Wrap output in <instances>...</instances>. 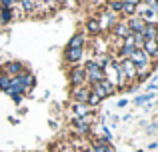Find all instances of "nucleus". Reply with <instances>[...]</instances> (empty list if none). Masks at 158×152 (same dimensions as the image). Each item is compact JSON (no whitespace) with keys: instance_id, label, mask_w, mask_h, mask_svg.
Here are the masks:
<instances>
[{"instance_id":"nucleus-12","label":"nucleus","mask_w":158,"mask_h":152,"mask_svg":"<svg viewBox=\"0 0 158 152\" xmlns=\"http://www.w3.org/2000/svg\"><path fill=\"white\" fill-rule=\"evenodd\" d=\"M150 98H154V94H152V92H148V94H144V96H138L134 102H136V104H142V102H148Z\"/></svg>"},{"instance_id":"nucleus-8","label":"nucleus","mask_w":158,"mask_h":152,"mask_svg":"<svg viewBox=\"0 0 158 152\" xmlns=\"http://www.w3.org/2000/svg\"><path fill=\"white\" fill-rule=\"evenodd\" d=\"M116 34L126 38V36H130L132 32H130V28H128V24H118V28H116Z\"/></svg>"},{"instance_id":"nucleus-2","label":"nucleus","mask_w":158,"mask_h":152,"mask_svg":"<svg viewBox=\"0 0 158 152\" xmlns=\"http://www.w3.org/2000/svg\"><path fill=\"white\" fill-rule=\"evenodd\" d=\"M102 72H104V80L110 82L112 86H120V80H118V70H116V66L108 60L104 64V68H102Z\"/></svg>"},{"instance_id":"nucleus-14","label":"nucleus","mask_w":158,"mask_h":152,"mask_svg":"<svg viewBox=\"0 0 158 152\" xmlns=\"http://www.w3.org/2000/svg\"><path fill=\"white\" fill-rule=\"evenodd\" d=\"M74 82H82L84 80V70H78V72H74V78H72Z\"/></svg>"},{"instance_id":"nucleus-13","label":"nucleus","mask_w":158,"mask_h":152,"mask_svg":"<svg viewBox=\"0 0 158 152\" xmlns=\"http://www.w3.org/2000/svg\"><path fill=\"white\" fill-rule=\"evenodd\" d=\"M98 152H114V148L112 146H108V144H98V146H94Z\"/></svg>"},{"instance_id":"nucleus-7","label":"nucleus","mask_w":158,"mask_h":152,"mask_svg":"<svg viewBox=\"0 0 158 152\" xmlns=\"http://www.w3.org/2000/svg\"><path fill=\"white\" fill-rule=\"evenodd\" d=\"M122 72H124V76H126V80L136 76V68H134V64H132V60H122Z\"/></svg>"},{"instance_id":"nucleus-22","label":"nucleus","mask_w":158,"mask_h":152,"mask_svg":"<svg viewBox=\"0 0 158 152\" xmlns=\"http://www.w3.org/2000/svg\"><path fill=\"white\" fill-rule=\"evenodd\" d=\"M90 152H94V148H92V150H90Z\"/></svg>"},{"instance_id":"nucleus-4","label":"nucleus","mask_w":158,"mask_h":152,"mask_svg":"<svg viewBox=\"0 0 158 152\" xmlns=\"http://www.w3.org/2000/svg\"><path fill=\"white\" fill-rule=\"evenodd\" d=\"M86 74H88V78L92 82H100V80H104V72H102V68L98 66L96 62H92V60H90L88 64H86Z\"/></svg>"},{"instance_id":"nucleus-15","label":"nucleus","mask_w":158,"mask_h":152,"mask_svg":"<svg viewBox=\"0 0 158 152\" xmlns=\"http://www.w3.org/2000/svg\"><path fill=\"white\" fill-rule=\"evenodd\" d=\"M106 24H108V26L112 24V14H106L104 18H102V26L100 28H106Z\"/></svg>"},{"instance_id":"nucleus-11","label":"nucleus","mask_w":158,"mask_h":152,"mask_svg":"<svg viewBox=\"0 0 158 152\" xmlns=\"http://www.w3.org/2000/svg\"><path fill=\"white\" fill-rule=\"evenodd\" d=\"M10 84H12V78H6V76H2V78H0V88L8 90V88H10Z\"/></svg>"},{"instance_id":"nucleus-16","label":"nucleus","mask_w":158,"mask_h":152,"mask_svg":"<svg viewBox=\"0 0 158 152\" xmlns=\"http://www.w3.org/2000/svg\"><path fill=\"white\" fill-rule=\"evenodd\" d=\"M112 8H114V10H122V2L114 0V2H112Z\"/></svg>"},{"instance_id":"nucleus-18","label":"nucleus","mask_w":158,"mask_h":152,"mask_svg":"<svg viewBox=\"0 0 158 152\" xmlns=\"http://www.w3.org/2000/svg\"><path fill=\"white\" fill-rule=\"evenodd\" d=\"M88 28H90V30H94V32H96V30H98V24H96V22H88Z\"/></svg>"},{"instance_id":"nucleus-5","label":"nucleus","mask_w":158,"mask_h":152,"mask_svg":"<svg viewBox=\"0 0 158 152\" xmlns=\"http://www.w3.org/2000/svg\"><path fill=\"white\" fill-rule=\"evenodd\" d=\"M144 20L142 18H132L130 20V24H128V28H130V32L132 34H142V30H144Z\"/></svg>"},{"instance_id":"nucleus-1","label":"nucleus","mask_w":158,"mask_h":152,"mask_svg":"<svg viewBox=\"0 0 158 152\" xmlns=\"http://www.w3.org/2000/svg\"><path fill=\"white\" fill-rule=\"evenodd\" d=\"M80 56H82V36H76L68 46L66 58H68L70 62H76V60H80Z\"/></svg>"},{"instance_id":"nucleus-19","label":"nucleus","mask_w":158,"mask_h":152,"mask_svg":"<svg viewBox=\"0 0 158 152\" xmlns=\"http://www.w3.org/2000/svg\"><path fill=\"white\" fill-rule=\"evenodd\" d=\"M126 106V100H118V108H124Z\"/></svg>"},{"instance_id":"nucleus-6","label":"nucleus","mask_w":158,"mask_h":152,"mask_svg":"<svg viewBox=\"0 0 158 152\" xmlns=\"http://www.w3.org/2000/svg\"><path fill=\"white\" fill-rule=\"evenodd\" d=\"M142 50L146 52L148 56H158V42L156 40H144Z\"/></svg>"},{"instance_id":"nucleus-3","label":"nucleus","mask_w":158,"mask_h":152,"mask_svg":"<svg viewBox=\"0 0 158 152\" xmlns=\"http://www.w3.org/2000/svg\"><path fill=\"white\" fill-rule=\"evenodd\" d=\"M112 90H114V86H112L110 82H106V80H100V82H94L92 84V94H96L98 98L110 96Z\"/></svg>"},{"instance_id":"nucleus-21","label":"nucleus","mask_w":158,"mask_h":152,"mask_svg":"<svg viewBox=\"0 0 158 152\" xmlns=\"http://www.w3.org/2000/svg\"><path fill=\"white\" fill-rule=\"evenodd\" d=\"M14 2H16V0H12V4H14Z\"/></svg>"},{"instance_id":"nucleus-20","label":"nucleus","mask_w":158,"mask_h":152,"mask_svg":"<svg viewBox=\"0 0 158 152\" xmlns=\"http://www.w3.org/2000/svg\"><path fill=\"white\" fill-rule=\"evenodd\" d=\"M124 2H126V4H132V6H134V4H136V2H140V0H124Z\"/></svg>"},{"instance_id":"nucleus-9","label":"nucleus","mask_w":158,"mask_h":152,"mask_svg":"<svg viewBox=\"0 0 158 152\" xmlns=\"http://www.w3.org/2000/svg\"><path fill=\"white\" fill-rule=\"evenodd\" d=\"M86 108H88V104H82V102H80V104H76V106H74V112H76V116H84V114L88 112Z\"/></svg>"},{"instance_id":"nucleus-17","label":"nucleus","mask_w":158,"mask_h":152,"mask_svg":"<svg viewBox=\"0 0 158 152\" xmlns=\"http://www.w3.org/2000/svg\"><path fill=\"white\" fill-rule=\"evenodd\" d=\"M142 16H144V18H152V16H154V12H152V10H144Z\"/></svg>"},{"instance_id":"nucleus-10","label":"nucleus","mask_w":158,"mask_h":152,"mask_svg":"<svg viewBox=\"0 0 158 152\" xmlns=\"http://www.w3.org/2000/svg\"><path fill=\"white\" fill-rule=\"evenodd\" d=\"M88 90H78V92H76V100L78 102H86V100H88Z\"/></svg>"}]
</instances>
